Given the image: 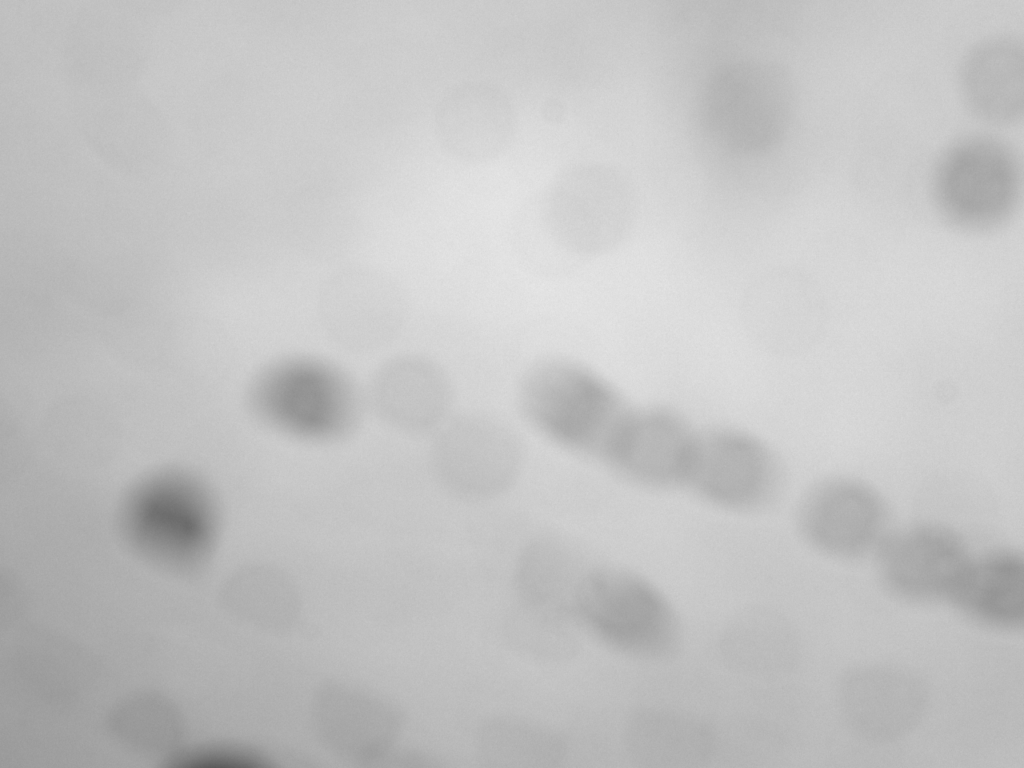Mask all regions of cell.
<instances>
[{"label":"cell","mask_w":1024,"mask_h":768,"mask_svg":"<svg viewBox=\"0 0 1024 768\" xmlns=\"http://www.w3.org/2000/svg\"><path fill=\"white\" fill-rule=\"evenodd\" d=\"M516 398L521 416L537 434L599 464L631 407L604 377L564 356L529 365Z\"/></svg>","instance_id":"1"},{"label":"cell","mask_w":1024,"mask_h":768,"mask_svg":"<svg viewBox=\"0 0 1024 768\" xmlns=\"http://www.w3.org/2000/svg\"><path fill=\"white\" fill-rule=\"evenodd\" d=\"M568 607L594 638L636 660H666L682 641L674 605L656 584L628 568L602 565L581 572Z\"/></svg>","instance_id":"2"},{"label":"cell","mask_w":1024,"mask_h":768,"mask_svg":"<svg viewBox=\"0 0 1024 768\" xmlns=\"http://www.w3.org/2000/svg\"><path fill=\"white\" fill-rule=\"evenodd\" d=\"M219 520L210 488L176 469L143 477L120 506V527L128 542L145 557L176 569L193 568L207 558Z\"/></svg>","instance_id":"3"},{"label":"cell","mask_w":1024,"mask_h":768,"mask_svg":"<svg viewBox=\"0 0 1024 768\" xmlns=\"http://www.w3.org/2000/svg\"><path fill=\"white\" fill-rule=\"evenodd\" d=\"M794 104L789 72L778 62L750 58L728 63L714 73L701 94L698 119L721 147L758 153L784 135Z\"/></svg>","instance_id":"4"},{"label":"cell","mask_w":1024,"mask_h":768,"mask_svg":"<svg viewBox=\"0 0 1024 768\" xmlns=\"http://www.w3.org/2000/svg\"><path fill=\"white\" fill-rule=\"evenodd\" d=\"M785 482L784 463L766 440L724 424L700 429L685 491L713 510L754 516L778 503Z\"/></svg>","instance_id":"5"},{"label":"cell","mask_w":1024,"mask_h":768,"mask_svg":"<svg viewBox=\"0 0 1024 768\" xmlns=\"http://www.w3.org/2000/svg\"><path fill=\"white\" fill-rule=\"evenodd\" d=\"M933 199L941 215L964 230L983 231L1005 222L1016 208L1021 164L1014 149L990 135L950 144L932 172Z\"/></svg>","instance_id":"6"},{"label":"cell","mask_w":1024,"mask_h":768,"mask_svg":"<svg viewBox=\"0 0 1024 768\" xmlns=\"http://www.w3.org/2000/svg\"><path fill=\"white\" fill-rule=\"evenodd\" d=\"M634 210L631 183L618 167L581 160L551 180L543 201L545 224L559 245L578 256L599 254L626 231Z\"/></svg>","instance_id":"7"},{"label":"cell","mask_w":1024,"mask_h":768,"mask_svg":"<svg viewBox=\"0 0 1024 768\" xmlns=\"http://www.w3.org/2000/svg\"><path fill=\"white\" fill-rule=\"evenodd\" d=\"M252 406L269 430L308 444L340 439L356 416L346 383L327 369L308 365L268 372L255 389Z\"/></svg>","instance_id":"8"},{"label":"cell","mask_w":1024,"mask_h":768,"mask_svg":"<svg viewBox=\"0 0 1024 768\" xmlns=\"http://www.w3.org/2000/svg\"><path fill=\"white\" fill-rule=\"evenodd\" d=\"M793 522L811 549L838 559L873 553L890 529L884 497L851 476H827L810 484L795 504Z\"/></svg>","instance_id":"9"},{"label":"cell","mask_w":1024,"mask_h":768,"mask_svg":"<svg viewBox=\"0 0 1024 768\" xmlns=\"http://www.w3.org/2000/svg\"><path fill=\"white\" fill-rule=\"evenodd\" d=\"M699 431L672 408L631 405L601 465L636 488L685 491Z\"/></svg>","instance_id":"10"},{"label":"cell","mask_w":1024,"mask_h":768,"mask_svg":"<svg viewBox=\"0 0 1024 768\" xmlns=\"http://www.w3.org/2000/svg\"><path fill=\"white\" fill-rule=\"evenodd\" d=\"M873 554L885 588L912 602L947 600L972 555L956 529L937 521L890 528Z\"/></svg>","instance_id":"11"},{"label":"cell","mask_w":1024,"mask_h":768,"mask_svg":"<svg viewBox=\"0 0 1024 768\" xmlns=\"http://www.w3.org/2000/svg\"><path fill=\"white\" fill-rule=\"evenodd\" d=\"M407 307L400 287L386 274L351 266L332 274L318 297L320 322L338 346L370 352L390 344L400 333Z\"/></svg>","instance_id":"12"},{"label":"cell","mask_w":1024,"mask_h":768,"mask_svg":"<svg viewBox=\"0 0 1024 768\" xmlns=\"http://www.w3.org/2000/svg\"><path fill=\"white\" fill-rule=\"evenodd\" d=\"M516 111L508 93L482 79L459 82L441 96L435 111L440 143L454 157L490 159L510 143Z\"/></svg>","instance_id":"13"},{"label":"cell","mask_w":1024,"mask_h":768,"mask_svg":"<svg viewBox=\"0 0 1024 768\" xmlns=\"http://www.w3.org/2000/svg\"><path fill=\"white\" fill-rule=\"evenodd\" d=\"M313 713L322 742L353 760H371L387 753L402 728V717L391 704L348 686L325 690Z\"/></svg>","instance_id":"14"},{"label":"cell","mask_w":1024,"mask_h":768,"mask_svg":"<svg viewBox=\"0 0 1024 768\" xmlns=\"http://www.w3.org/2000/svg\"><path fill=\"white\" fill-rule=\"evenodd\" d=\"M437 446L444 475L469 495H489L502 489L517 465L514 438L495 422L473 416L450 423Z\"/></svg>","instance_id":"15"},{"label":"cell","mask_w":1024,"mask_h":768,"mask_svg":"<svg viewBox=\"0 0 1024 768\" xmlns=\"http://www.w3.org/2000/svg\"><path fill=\"white\" fill-rule=\"evenodd\" d=\"M960 95L969 110L995 123L1021 118L1024 109V51L1012 35H993L972 46L960 63Z\"/></svg>","instance_id":"16"},{"label":"cell","mask_w":1024,"mask_h":768,"mask_svg":"<svg viewBox=\"0 0 1024 768\" xmlns=\"http://www.w3.org/2000/svg\"><path fill=\"white\" fill-rule=\"evenodd\" d=\"M969 619L997 629L1024 621V559L1012 548L971 555L947 599Z\"/></svg>","instance_id":"17"},{"label":"cell","mask_w":1024,"mask_h":768,"mask_svg":"<svg viewBox=\"0 0 1024 768\" xmlns=\"http://www.w3.org/2000/svg\"><path fill=\"white\" fill-rule=\"evenodd\" d=\"M924 698L916 678L886 667L857 670L841 688V704L849 721L876 739L894 738L910 729L923 710Z\"/></svg>","instance_id":"18"},{"label":"cell","mask_w":1024,"mask_h":768,"mask_svg":"<svg viewBox=\"0 0 1024 768\" xmlns=\"http://www.w3.org/2000/svg\"><path fill=\"white\" fill-rule=\"evenodd\" d=\"M384 406L405 424H439L449 413L453 388L445 369L431 358L407 355L384 371L379 384Z\"/></svg>","instance_id":"19"},{"label":"cell","mask_w":1024,"mask_h":768,"mask_svg":"<svg viewBox=\"0 0 1024 768\" xmlns=\"http://www.w3.org/2000/svg\"><path fill=\"white\" fill-rule=\"evenodd\" d=\"M797 280L789 271L774 269L747 289L743 320L758 344L776 351L799 343L805 303Z\"/></svg>","instance_id":"20"},{"label":"cell","mask_w":1024,"mask_h":768,"mask_svg":"<svg viewBox=\"0 0 1024 768\" xmlns=\"http://www.w3.org/2000/svg\"><path fill=\"white\" fill-rule=\"evenodd\" d=\"M241 583L235 611L248 626L269 632L288 629L301 611V600L293 586L279 575L248 573Z\"/></svg>","instance_id":"21"},{"label":"cell","mask_w":1024,"mask_h":768,"mask_svg":"<svg viewBox=\"0 0 1024 768\" xmlns=\"http://www.w3.org/2000/svg\"><path fill=\"white\" fill-rule=\"evenodd\" d=\"M485 738L492 747L498 746L501 750L507 748L500 753L501 756L504 754L510 757L513 750L517 749L514 756L517 755L520 760L524 755L529 760H546L543 754L548 756L551 751L558 753L561 750L560 741L554 735L518 722L496 723L487 730Z\"/></svg>","instance_id":"22"}]
</instances>
